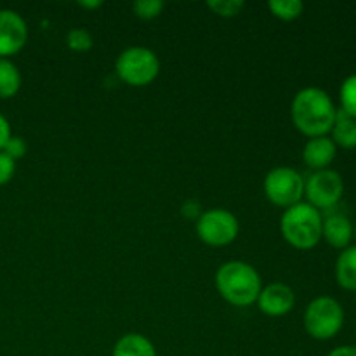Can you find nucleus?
Wrapping results in <instances>:
<instances>
[{
    "label": "nucleus",
    "instance_id": "a211bd4d",
    "mask_svg": "<svg viewBox=\"0 0 356 356\" xmlns=\"http://www.w3.org/2000/svg\"><path fill=\"white\" fill-rule=\"evenodd\" d=\"M339 97L341 106H343L341 110L350 115V117L356 118V73L344 80L339 90Z\"/></svg>",
    "mask_w": 356,
    "mask_h": 356
},
{
    "label": "nucleus",
    "instance_id": "f3484780",
    "mask_svg": "<svg viewBox=\"0 0 356 356\" xmlns=\"http://www.w3.org/2000/svg\"><path fill=\"white\" fill-rule=\"evenodd\" d=\"M268 9L275 17L282 21H294L305 10V3L301 0H270Z\"/></svg>",
    "mask_w": 356,
    "mask_h": 356
},
{
    "label": "nucleus",
    "instance_id": "b1692460",
    "mask_svg": "<svg viewBox=\"0 0 356 356\" xmlns=\"http://www.w3.org/2000/svg\"><path fill=\"white\" fill-rule=\"evenodd\" d=\"M10 136L13 134H10L9 122H7V118L3 115H0V152H2L6 143L10 139Z\"/></svg>",
    "mask_w": 356,
    "mask_h": 356
},
{
    "label": "nucleus",
    "instance_id": "dca6fc26",
    "mask_svg": "<svg viewBox=\"0 0 356 356\" xmlns=\"http://www.w3.org/2000/svg\"><path fill=\"white\" fill-rule=\"evenodd\" d=\"M21 89V73L10 59H0V99H10Z\"/></svg>",
    "mask_w": 356,
    "mask_h": 356
},
{
    "label": "nucleus",
    "instance_id": "1a4fd4ad",
    "mask_svg": "<svg viewBox=\"0 0 356 356\" xmlns=\"http://www.w3.org/2000/svg\"><path fill=\"white\" fill-rule=\"evenodd\" d=\"M28 40V26L23 17L10 9H0V59L17 54Z\"/></svg>",
    "mask_w": 356,
    "mask_h": 356
},
{
    "label": "nucleus",
    "instance_id": "7ed1b4c3",
    "mask_svg": "<svg viewBox=\"0 0 356 356\" xmlns=\"http://www.w3.org/2000/svg\"><path fill=\"white\" fill-rule=\"evenodd\" d=\"M323 218L318 209L308 202H299L285 209L280 219L282 236L285 242L301 250H309L322 240Z\"/></svg>",
    "mask_w": 356,
    "mask_h": 356
},
{
    "label": "nucleus",
    "instance_id": "aec40b11",
    "mask_svg": "<svg viewBox=\"0 0 356 356\" xmlns=\"http://www.w3.org/2000/svg\"><path fill=\"white\" fill-rule=\"evenodd\" d=\"M163 9V2L162 0H138V2L132 3V10H134L136 16L139 19H155Z\"/></svg>",
    "mask_w": 356,
    "mask_h": 356
},
{
    "label": "nucleus",
    "instance_id": "6e6552de",
    "mask_svg": "<svg viewBox=\"0 0 356 356\" xmlns=\"http://www.w3.org/2000/svg\"><path fill=\"white\" fill-rule=\"evenodd\" d=\"M344 181L332 169L316 170L305 181V195L315 209H330L343 198Z\"/></svg>",
    "mask_w": 356,
    "mask_h": 356
},
{
    "label": "nucleus",
    "instance_id": "423d86ee",
    "mask_svg": "<svg viewBox=\"0 0 356 356\" xmlns=\"http://www.w3.org/2000/svg\"><path fill=\"white\" fill-rule=\"evenodd\" d=\"M238 219L226 209H211L198 216L197 235L211 247L229 245L238 236Z\"/></svg>",
    "mask_w": 356,
    "mask_h": 356
},
{
    "label": "nucleus",
    "instance_id": "a878e982",
    "mask_svg": "<svg viewBox=\"0 0 356 356\" xmlns=\"http://www.w3.org/2000/svg\"><path fill=\"white\" fill-rule=\"evenodd\" d=\"M79 6L86 7V9H97V7L103 6V2H99V0L97 2H79Z\"/></svg>",
    "mask_w": 356,
    "mask_h": 356
},
{
    "label": "nucleus",
    "instance_id": "393cba45",
    "mask_svg": "<svg viewBox=\"0 0 356 356\" xmlns=\"http://www.w3.org/2000/svg\"><path fill=\"white\" fill-rule=\"evenodd\" d=\"M329 356H356V346H341L330 351Z\"/></svg>",
    "mask_w": 356,
    "mask_h": 356
},
{
    "label": "nucleus",
    "instance_id": "412c9836",
    "mask_svg": "<svg viewBox=\"0 0 356 356\" xmlns=\"http://www.w3.org/2000/svg\"><path fill=\"white\" fill-rule=\"evenodd\" d=\"M207 6L214 10V14L221 17H235L236 14H240V10L243 9L245 3L242 0H211L207 2Z\"/></svg>",
    "mask_w": 356,
    "mask_h": 356
},
{
    "label": "nucleus",
    "instance_id": "f8f14e48",
    "mask_svg": "<svg viewBox=\"0 0 356 356\" xmlns=\"http://www.w3.org/2000/svg\"><path fill=\"white\" fill-rule=\"evenodd\" d=\"M322 238L336 249H348L353 238V225L343 214H332L323 219Z\"/></svg>",
    "mask_w": 356,
    "mask_h": 356
},
{
    "label": "nucleus",
    "instance_id": "5701e85b",
    "mask_svg": "<svg viewBox=\"0 0 356 356\" xmlns=\"http://www.w3.org/2000/svg\"><path fill=\"white\" fill-rule=\"evenodd\" d=\"M14 172H16V162L3 152H0V186L9 183L14 177Z\"/></svg>",
    "mask_w": 356,
    "mask_h": 356
},
{
    "label": "nucleus",
    "instance_id": "f03ea898",
    "mask_svg": "<svg viewBox=\"0 0 356 356\" xmlns=\"http://www.w3.org/2000/svg\"><path fill=\"white\" fill-rule=\"evenodd\" d=\"M216 289L233 306H250L261 292V277L256 268L243 261H228L216 273Z\"/></svg>",
    "mask_w": 356,
    "mask_h": 356
},
{
    "label": "nucleus",
    "instance_id": "4be33fe9",
    "mask_svg": "<svg viewBox=\"0 0 356 356\" xmlns=\"http://www.w3.org/2000/svg\"><path fill=\"white\" fill-rule=\"evenodd\" d=\"M2 152L16 162V160L23 159V156L26 155V143H24V139L19 138V136H10V139L6 143Z\"/></svg>",
    "mask_w": 356,
    "mask_h": 356
},
{
    "label": "nucleus",
    "instance_id": "9b49d317",
    "mask_svg": "<svg viewBox=\"0 0 356 356\" xmlns=\"http://www.w3.org/2000/svg\"><path fill=\"white\" fill-rule=\"evenodd\" d=\"M337 155V146L334 141L327 136H320V138H312L306 143L305 149H302V160L309 169L323 170L334 162Z\"/></svg>",
    "mask_w": 356,
    "mask_h": 356
},
{
    "label": "nucleus",
    "instance_id": "39448f33",
    "mask_svg": "<svg viewBox=\"0 0 356 356\" xmlns=\"http://www.w3.org/2000/svg\"><path fill=\"white\" fill-rule=\"evenodd\" d=\"M343 306L329 296L313 299L305 312V329L313 339H332L343 329Z\"/></svg>",
    "mask_w": 356,
    "mask_h": 356
},
{
    "label": "nucleus",
    "instance_id": "9d476101",
    "mask_svg": "<svg viewBox=\"0 0 356 356\" xmlns=\"http://www.w3.org/2000/svg\"><path fill=\"white\" fill-rule=\"evenodd\" d=\"M257 306L261 312L268 316H284L294 308L296 296L289 285L285 284H270L268 287L261 289Z\"/></svg>",
    "mask_w": 356,
    "mask_h": 356
},
{
    "label": "nucleus",
    "instance_id": "ddd939ff",
    "mask_svg": "<svg viewBox=\"0 0 356 356\" xmlns=\"http://www.w3.org/2000/svg\"><path fill=\"white\" fill-rule=\"evenodd\" d=\"M113 356H156V351L148 337L141 334H127L117 341Z\"/></svg>",
    "mask_w": 356,
    "mask_h": 356
},
{
    "label": "nucleus",
    "instance_id": "2eb2a0df",
    "mask_svg": "<svg viewBox=\"0 0 356 356\" xmlns=\"http://www.w3.org/2000/svg\"><path fill=\"white\" fill-rule=\"evenodd\" d=\"M336 280L346 291L356 292V245L344 249L337 257Z\"/></svg>",
    "mask_w": 356,
    "mask_h": 356
},
{
    "label": "nucleus",
    "instance_id": "4468645a",
    "mask_svg": "<svg viewBox=\"0 0 356 356\" xmlns=\"http://www.w3.org/2000/svg\"><path fill=\"white\" fill-rule=\"evenodd\" d=\"M332 141L336 146L344 149L356 148V118L344 113L343 110H337L336 122L332 127Z\"/></svg>",
    "mask_w": 356,
    "mask_h": 356
},
{
    "label": "nucleus",
    "instance_id": "bb28decb",
    "mask_svg": "<svg viewBox=\"0 0 356 356\" xmlns=\"http://www.w3.org/2000/svg\"><path fill=\"white\" fill-rule=\"evenodd\" d=\"M353 236L356 238V222H355V226H353Z\"/></svg>",
    "mask_w": 356,
    "mask_h": 356
},
{
    "label": "nucleus",
    "instance_id": "0eeeda50",
    "mask_svg": "<svg viewBox=\"0 0 356 356\" xmlns=\"http://www.w3.org/2000/svg\"><path fill=\"white\" fill-rule=\"evenodd\" d=\"M264 193L271 204L289 209L301 202L305 195V179L296 169L277 167L270 170L264 179Z\"/></svg>",
    "mask_w": 356,
    "mask_h": 356
},
{
    "label": "nucleus",
    "instance_id": "20e7f679",
    "mask_svg": "<svg viewBox=\"0 0 356 356\" xmlns=\"http://www.w3.org/2000/svg\"><path fill=\"white\" fill-rule=\"evenodd\" d=\"M117 75L131 87L149 86L160 73V59L146 47H129L118 54Z\"/></svg>",
    "mask_w": 356,
    "mask_h": 356
},
{
    "label": "nucleus",
    "instance_id": "6ab92c4d",
    "mask_svg": "<svg viewBox=\"0 0 356 356\" xmlns=\"http://www.w3.org/2000/svg\"><path fill=\"white\" fill-rule=\"evenodd\" d=\"M92 35L86 28H73L66 35V45L75 52H87L92 47Z\"/></svg>",
    "mask_w": 356,
    "mask_h": 356
},
{
    "label": "nucleus",
    "instance_id": "f257e3e1",
    "mask_svg": "<svg viewBox=\"0 0 356 356\" xmlns=\"http://www.w3.org/2000/svg\"><path fill=\"white\" fill-rule=\"evenodd\" d=\"M292 122L308 138H320L332 131L337 110L325 90L306 87L296 94L292 101Z\"/></svg>",
    "mask_w": 356,
    "mask_h": 356
}]
</instances>
